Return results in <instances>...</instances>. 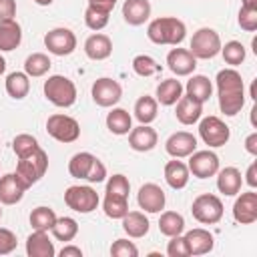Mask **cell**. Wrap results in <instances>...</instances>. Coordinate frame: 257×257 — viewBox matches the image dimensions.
<instances>
[{"label":"cell","instance_id":"29","mask_svg":"<svg viewBox=\"0 0 257 257\" xmlns=\"http://www.w3.org/2000/svg\"><path fill=\"white\" fill-rule=\"evenodd\" d=\"M22 42V28L20 24L12 18V20H2L0 22V50L2 52H10L14 48H18Z\"/></svg>","mask_w":257,"mask_h":257},{"label":"cell","instance_id":"27","mask_svg":"<svg viewBox=\"0 0 257 257\" xmlns=\"http://www.w3.org/2000/svg\"><path fill=\"white\" fill-rule=\"evenodd\" d=\"M189 177H191L189 167H187L183 161L173 159V161H169V163L165 165V181H167V185H169L171 189H175V191L185 189L187 183H189Z\"/></svg>","mask_w":257,"mask_h":257},{"label":"cell","instance_id":"4","mask_svg":"<svg viewBox=\"0 0 257 257\" xmlns=\"http://www.w3.org/2000/svg\"><path fill=\"white\" fill-rule=\"evenodd\" d=\"M46 169H48V155H46L44 149H36L32 155L22 157L16 163V175L28 187H32L34 183H38L46 175Z\"/></svg>","mask_w":257,"mask_h":257},{"label":"cell","instance_id":"47","mask_svg":"<svg viewBox=\"0 0 257 257\" xmlns=\"http://www.w3.org/2000/svg\"><path fill=\"white\" fill-rule=\"evenodd\" d=\"M18 245V239H16V233L6 229V227H0V255H8L16 249Z\"/></svg>","mask_w":257,"mask_h":257},{"label":"cell","instance_id":"5","mask_svg":"<svg viewBox=\"0 0 257 257\" xmlns=\"http://www.w3.org/2000/svg\"><path fill=\"white\" fill-rule=\"evenodd\" d=\"M221 46L223 44H221V36H219L217 30L199 28L191 38L189 50L197 60H209V58H215L221 52Z\"/></svg>","mask_w":257,"mask_h":257},{"label":"cell","instance_id":"36","mask_svg":"<svg viewBox=\"0 0 257 257\" xmlns=\"http://www.w3.org/2000/svg\"><path fill=\"white\" fill-rule=\"evenodd\" d=\"M28 221H30V227L34 231H50L52 225L56 223V213H54V209H50L46 205H40V207L32 209Z\"/></svg>","mask_w":257,"mask_h":257},{"label":"cell","instance_id":"33","mask_svg":"<svg viewBox=\"0 0 257 257\" xmlns=\"http://www.w3.org/2000/svg\"><path fill=\"white\" fill-rule=\"evenodd\" d=\"M157 112H159V102H157V98H153L149 94H143L135 102V118L141 124H151L157 118Z\"/></svg>","mask_w":257,"mask_h":257},{"label":"cell","instance_id":"14","mask_svg":"<svg viewBox=\"0 0 257 257\" xmlns=\"http://www.w3.org/2000/svg\"><path fill=\"white\" fill-rule=\"evenodd\" d=\"M233 219L239 225H253L257 221V193L253 189L247 191V193H241L235 199V203H233Z\"/></svg>","mask_w":257,"mask_h":257},{"label":"cell","instance_id":"21","mask_svg":"<svg viewBox=\"0 0 257 257\" xmlns=\"http://www.w3.org/2000/svg\"><path fill=\"white\" fill-rule=\"evenodd\" d=\"M84 54L90 60H106L112 54V40L102 32H94L84 40Z\"/></svg>","mask_w":257,"mask_h":257},{"label":"cell","instance_id":"20","mask_svg":"<svg viewBox=\"0 0 257 257\" xmlns=\"http://www.w3.org/2000/svg\"><path fill=\"white\" fill-rule=\"evenodd\" d=\"M26 255L28 257H54L56 249L48 231H32L26 239Z\"/></svg>","mask_w":257,"mask_h":257},{"label":"cell","instance_id":"50","mask_svg":"<svg viewBox=\"0 0 257 257\" xmlns=\"http://www.w3.org/2000/svg\"><path fill=\"white\" fill-rule=\"evenodd\" d=\"M243 183H247V185H249L251 189H255V187H257V161H253V163H251V165L247 167Z\"/></svg>","mask_w":257,"mask_h":257},{"label":"cell","instance_id":"51","mask_svg":"<svg viewBox=\"0 0 257 257\" xmlns=\"http://www.w3.org/2000/svg\"><path fill=\"white\" fill-rule=\"evenodd\" d=\"M245 151H247L249 155L257 157V133L247 135V139H245Z\"/></svg>","mask_w":257,"mask_h":257},{"label":"cell","instance_id":"49","mask_svg":"<svg viewBox=\"0 0 257 257\" xmlns=\"http://www.w3.org/2000/svg\"><path fill=\"white\" fill-rule=\"evenodd\" d=\"M16 16V0H0V22Z\"/></svg>","mask_w":257,"mask_h":257},{"label":"cell","instance_id":"16","mask_svg":"<svg viewBox=\"0 0 257 257\" xmlns=\"http://www.w3.org/2000/svg\"><path fill=\"white\" fill-rule=\"evenodd\" d=\"M165 151L173 159H185L197 151V137L189 131H177L165 141Z\"/></svg>","mask_w":257,"mask_h":257},{"label":"cell","instance_id":"24","mask_svg":"<svg viewBox=\"0 0 257 257\" xmlns=\"http://www.w3.org/2000/svg\"><path fill=\"white\" fill-rule=\"evenodd\" d=\"M183 90H185V94H187L189 98H193L195 102L205 104V102L211 98V94H213V84H211V80H209L205 74H193V76L187 80V84L183 86Z\"/></svg>","mask_w":257,"mask_h":257},{"label":"cell","instance_id":"22","mask_svg":"<svg viewBox=\"0 0 257 257\" xmlns=\"http://www.w3.org/2000/svg\"><path fill=\"white\" fill-rule=\"evenodd\" d=\"M241 185H243V177L237 167H225L217 171V189L225 197H235L241 191Z\"/></svg>","mask_w":257,"mask_h":257},{"label":"cell","instance_id":"42","mask_svg":"<svg viewBox=\"0 0 257 257\" xmlns=\"http://www.w3.org/2000/svg\"><path fill=\"white\" fill-rule=\"evenodd\" d=\"M36 149H40V145H38L36 137L28 135V133L16 135V137H14V141H12V151H14V155H16L18 159H22V157H28V155H32V153H34Z\"/></svg>","mask_w":257,"mask_h":257},{"label":"cell","instance_id":"13","mask_svg":"<svg viewBox=\"0 0 257 257\" xmlns=\"http://www.w3.org/2000/svg\"><path fill=\"white\" fill-rule=\"evenodd\" d=\"M137 203L145 213H161L165 209L167 197L157 183H145L137 193Z\"/></svg>","mask_w":257,"mask_h":257},{"label":"cell","instance_id":"25","mask_svg":"<svg viewBox=\"0 0 257 257\" xmlns=\"http://www.w3.org/2000/svg\"><path fill=\"white\" fill-rule=\"evenodd\" d=\"M175 116L181 124L191 126L195 122H199V118L203 116V104L195 102L193 98H189L187 94H183L177 100V108H175Z\"/></svg>","mask_w":257,"mask_h":257},{"label":"cell","instance_id":"57","mask_svg":"<svg viewBox=\"0 0 257 257\" xmlns=\"http://www.w3.org/2000/svg\"><path fill=\"white\" fill-rule=\"evenodd\" d=\"M0 219H2V207H0Z\"/></svg>","mask_w":257,"mask_h":257},{"label":"cell","instance_id":"37","mask_svg":"<svg viewBox=\"0 0 257 257\" xmlns=\"http://www.w3.org/2000/svg\"><path fill=\"white\" fill-rule=\"evenodd\" d=\"M52 235L56 241L62 243H70L76 235H78V223L72 217H56V223L52 225Z\"/></svg>","mask_w":257,"mask_h":257},{"label":"cell","instance_id":"3","mask_svg":"<svg viewBox=\"0 0 257 257\" xmlns=\"http://www.w3.org/2000/svg\"><path fill=\"white\" fill-rule=\"evenodd\" d=\"M44 96L58 108H68L76 102V84L62 74H52L44 80Z\"/></svg>","mask_w":257,"mask_h":257},{"label":"cell","instance_id":"40","mask_svg":"<svg viewBox=\"0 0 257 257\" xmlns=\"http://www.w3.org/2000/svg\"><path fill=\"white\" fill-rule=\"evenodd\" d=\"M133 70H135V74L149 78V76L159 74V72L163 70V66H161L153 56H149V54H137V56L133 58Z\"/></svg>","mask_w":257,"mask_h":257},{"label":"cell","instance_id":"1","mask_svg":"<svg viewBox=\"0 0 257 257\" xmlns=\"http://www.w3.org/2000/svg\"><path fill=\"white\" fill-rule=\"evenodd\" d=\"M217 96H219V108L225 116H235L241 112L245 104V84L241 74L229 66L221 68L217 72Z\"/></svg>","mask_w":257,"mask_h":257},{"label":"cell","instance_id":"43","mask_svg":"<svg viewBox=\"0 0 257 257\" xmlns=\"http://www.w3.org/2000/svg\"><path fill=\"white\" fill-rule=\"evenodd\" d=\"M104 193H106V195H118V197H128V193H131V183H128V179H126L124 175L116 173V175L108 177Z\"/></svg>","mask_w":257,"mask_h":257},{"label":"cell","instance_id":"19","mask_svg":"<svg viewBox=\"0 0 257 257\" xmlns=\"http://www.w3.org/2000/svg\"><path fill=\"white\" fill-rule=\"evenodd\" d=\"M185 239H187V245H189L191 255H207L215 247L213 233L207 231V229H203V227H195V229L187 231L185 233Z\"/></svg>","mask_w":257,"mask_h":257},{"label":"cell","instance_id":"17","mask_svg":"<svg viewBox=\"0 0 257 257\" xmlns=\"http://www.w3.org/2000/svg\"><path fill=\"white\" fill-rule=\"evenodd\" d=\"M167 66L177 76H189L197 68V58L191 54L189 48H173L167 54Z\"/></svg>","mask_w":257,"mask_h":257},{"label":"cell","instance_id":"7","mask_svg":"<svg viewBox=\"0 0 257 257\" xmlns=\"http://www.w3.org/2000/svg\"><path fill=\"white\" fill-rule=\"evenodd\" d=\"M223 201L217 197V195H211V193H203L199 197L193 199V205H191V213L193 217L203 223V225H215L223 219Z\"/></svg>","mask_w":257,"mask_h":257},{"label":"cell","instance_id":"35","mask_svg":"<svg viewBox=\"0 0 257 257\" xmlns=\"http://www.w3.org/2000/svg\"><path fill=\"white\" fill-rule=\"evenodd\" d=\"M94 159H96V157H94L92 153H86V151H80V153L72 155L70 161H68V173H70V177H74V179H84V181H86V175H88V171H90Z\"/></svg>","mask_w":257,"mask_h":257},{"label":"cell","instance_id":"26","mask_svg":"<svg viewBox=\"0 0 257 257\" xmlns=\"http://www.w3.org/2000/svg\"><path fill=\"white\" fill-rule=\"evenodd\" d=\"M120 221H122V231L131 239H141L151 229V223H149V219L143 211H128Z\"/></svg>","mask_w":257,"mask_h":257},{"label":"cell","instance_id":"10","mask_svg":"<svg viewBox=\"0 0 257 257\" xmlns=\"http://www.w3.org/2000/svg\"><path fill=\"white\" fill-rule=\"evenodd\" d=\"M44 46L48 48L50 54L68 56L76 50V34L70 28H64V26L52 28L44 34Z\"/></svg>","mask_w":257,"mask_h":257},{"label":"cell","instance_id":"38","mask_svg":"<svg viewBox=\"0 0 257 257\" xmlns=\"http://www.w3.org/2000/svg\"><path fill=\"white\" fill-rule=\"evenodd\" d=\"M102 211L108 219H122L128 213V197H118V195H106L104 193Z\"/></svg>","mask_w":257,"mask_h":257},{"label":"cell","instance_id":"2","mask_svg":"<svg viewBox=\"0 0 257 257\" xmlns=\"http://www.w3.org/2000/svg\"><path fill=\"white\" fill-rule=\"evenodd\" d=\"M187 36V26L183 20L175 16H161L149 22L147 26V38L155 44H169L179 46Z\"/></svg>","mask_w":257,"mask_h":257},{"label":"cell","instance_id":"45","mask_svg":"<svg viewBox=\"0 0 257 257\" xmlns=\"http://www.w3.org/2000/svg\"><path fill=\"white\" fill-rule=\"evenodd\" d=\"M237 22H239V26L245 32H255L257 30V8L241 6L239 16H237Z\"/></svg>","mask_w":257,"mask_h":257},{"label":"cell","instance_id":"44","mask_svg":"<svg viewBox=\"0 0 257 257\" xmlns=\"http://www.w3.org/2000/svg\"><path fill=\"white\" fill-rule=\"evenodd\" d=\"M171 241L167 243V255L169 257H189L191 251H189V245H187V239L185 235H175V237H169Z\"/></svg>","mask_w":257,"mask_h":257},{"label":"cell","instance_id":"6","mask_svg":"<svg viewBox=\"0 0 257 257\" xmlns=\"http://www.w3.org/2000/svg\"><path fill=\"white\" fill-rule=\"evenodd\" d=\"M64 203H66L68 209L86 215V213H92L98 207L100 197L90 185H70L64 191Z\"/></svg>","mask_w":257,"mask_h":257},{"label":"cell","instance_id":"31","mask_svg":"<svg viewBox=\"0 0 257 257\" xmlns=\"http://www.w3.org/2000/svg\"><path fill=\"white\" fill-rule=\"evenodd\" d=\"M4 86H6L8 96H12L14 100H22L28 94V90H30V76L26 72H18V70L10 72L6 76Z\"/></svg>","mask_w":257,"mask_h":257},{"label":"cell","instance_id":"12","mask_svg":"<svg viewBox=\"0 0 257 257\" xmlns=\"http://www.w3.org/2000/svg\"><path fill=\"white\" fill-rule=\"evenodd\" d=\"M189 173L197 179H209L215 177L219 171V157L213 151H195L189 155Z\"/></svg>","mask_w":257,"mask_h":257},{"label":"cell","instance_id":"18","mask_svg":"<svg viewBox=\"0 0 257 257\" xmlns=\"http://www.w3.org/2000/svg\"><path fill=\"white\" fill-rule=\"evenodd\" d=\"M159 135L151 124H139L128 133V147L137 153H149L157 147Z\"/></svg>","mask_w":257,"mask_h":257},{"label":"cell","instance_id":"15","mask_svg":"<svg viewBox=\"0 0 257 257\" xmlns=\"http://www.w3.org/2000/svg\"><path fill=\"white\" fill-rule=\"evenodd\" d=\"M28 189L30 187L16 173L2 175L0 177V205H16V203H20Z\"/></svg>","mask_w":257,"mask_h":257},{"label":"cell","instance_id":"52","mask_svg":"<svg viewBox=\"0 0 257 257\" xmlns=\"http://www.w3.org/2000/svg\"><path fill=\"white\" fill-rule=\"evenodd\" d=\"M60 257H82V249L76 245H64L58 253Z\"/></svg>","mask_w":257,"mask_h":257},{"label":"cell","instance_id":"28","mask_svg":"<svg viewBox=\"0 0 257 257\" xmlns=\"http://www.w3.org/2000/svg\"><path fill=\"white\" fill-rule=\"evenodd\" d=\"M155 96H157V102L163 104V106L177 104V100L183 96V84H181V80H177V78H165V80H161L157 84Z\"/></svg>","mask_w":257,"mask_h":257},{"label":"cell","instance_id":"30","mask_svg":"<svg viewBox=\"0 0 257 257\" xmlns=\"http://www.w3.org/2000/svg\"><path fill=\"white\" fill-rule=\"evenodd\" d=\"M106 128L116 137L128 135L133 128V116L128 114V110L112 106V110L106 114Z\"/></svg>","mask_w":257,"mask_h":257},{"label":"cell","instance_id":"53","mask_svg":"<svg viewBox=\"0 0 257 257\" xmlns=\"http://www.w3.org/2000/svg\"><path fill=\"white\" fill-rule=\"evenodd\" d=\"M116 2H118V0H88V4H94V6H100V8H104V10H108V12H112V8L116 6Z\"/></svg>","mask_w":257,"mask_h":257},{"label":"cell","instance_id":"54","mask_svg":"<svg viewBox=\"0 0 257 257\" xmlns=\"http://www.w3.org/2000/svg\"><path fill=\"white\" fill-rule=\"evenodd\" d=\"M241 6H247V8H257V0H241Z\"/></svg>","mask_w":257,"mask_h":257},{"label":"cell","instance_id":"32","mask_svg":"<svg viewBox=\"0 0 257 257\" xmlns=\"http://www.w3.org/2000/svg\"><path fill=\"white\" fill-rule=\"evenodd\" d=\"M159 231L165 237H175L185 231V217L177 211H163L159 217Z\"/></svg>","mask_w":257,"mask_h":257},{"label":"cell","instance_id":"48","mask_svg":"<svg viewBox=\"0 0 257 257\" xmlns=\"http://www.w3.org/2000/svg\"><path fill=\"white\" fill-rule=\"evenodd\" d=\"M104 179H106V167H104V163L100 159H94V163H92V167H90V171L86 175V181L94 185V183H102Z\"/></svg>","mask_w":257,"mask_h":257},{"label":"cell","instance_id":"39","mask_svg":"<svg viewBox=\"0 0 257 257\" xmlns=\"http://www.w3.org/2000/svg\"><path fill=\"white\" fill-rule=\"evenodd\" d=\"M108 18H110V12L104 10V8H100V6L88 4L86 10H84V24H86L90 30H94V32L102 30V28L108 24Z\"/></svg>","mask_w":257,"mask_h":257},{"label":"cell","instance_id":"56","mask_svg":"<svg viewBox=\"0 0 257 257\" xmlns=\"http://www.w3.org/2000/svg\"><path fill=\"white\" fill-rule=\"evenodd\" d=\"M34 2H36L38 6H50V4L54 2V0H34Z\"/></svg>","mask_w":257,"mask_h":257},{"label":"cell","instance_id":"46","mask_svg":"<svg viewBox=\"0 0 257 257\" xmlns=\"http://www.w3.org/2000/svg\"><path fill=\"white\" fill-rule=\"evenodd\" d=\"M110 255L112 257H137L139 255V249L133 241L128 239H116L112 245H110Z\"/></svg>","mask_w":257,"mask_h":257},{"label":"cell","instance_id":"34","mask_svg":"<svg viewBox=\"0 0 257 257\" xmlns=\"http://www.w3.org/2000/svg\"><path fill=\"white\" fill-rule=\"evenodd\" d=\"M52 62L48 58V54L44 52H32L26 56L24 60V72L30 76V78H38V76H44L48 70H50Z\"/></svg>","mask_w":257,"mask_h":257},{"label":"cell","instance_id":"41","mask_svg":"<svg viewBox=\"0 0 257 257\" xmlns=\"http://www.w3.org/2000/svg\"><path fill=\"white\" fill-rule=\"evenodd\" d=\"M219 54L223 56V60L229 66H239L245 60L247 50H245V46L239 40H229V42H225V46H221V52Z\"/></svg>","mask_w":257,"mask_h":257},{"label":"cell","instance_id":"23","mask_svg":"<svg viewBox=\"0 0 257 257\" xmlns=\"http://www.w3.org/2000/svg\"><path fill=\"white\" fill-rule=\"evenodd\" d=\"M122 18L131 26H141L151 18V2L149 0H124L122 2Z\"/></svg>","mask_w":257,"mask_h":257},{"label":"cell","instance_id":"8","mask_svg":"<svg viewBox=\"0 0 257 257\" xmlns=\"http://www.w3.org/2000/svg\"><path fill=\"white\" fill-rule=\"evenodd\" d=\"M46 133L58 141V143H74L78 137H80V124L76 118L68 116V114H62V112H56V114H50L48 120H46Z\"/></svg>","mask_w":257,"mask_h":257},{"label":"cell","instance_id":"11","mask_svg":"<svg viewBox=\"0 0 257 257\" xmlns=\"http://www.w3.org/2000/svg\"><path fill=\"white\" fill-rule=\"evenodd\" d=\"M90 94H92V100H94L98 106L110 108V106H114V104L122 98V86H120L114 78L102 76V78H96V80L92 82Z\"/></svg>","mask_w":257,"mask_h":257},{"label":"cell","instance_id":"55","mask_svg":"<svg viewBox=\"0 0 257 257\" xmlns=\"http://www.w3.org/2000/svg\"><path fill=\"white\" fill-rule=\"evenodd\" d=\"M6 72V60H4V56H0V74H4Z\"/></svg>","mask_w":257,"mask_h":257},{"label":"cell","instance_id":"9","mask_svg":"<svg viewBox=\"0 0 257 257\" xmlns=\"http://www.w3.org/2000/svg\"><path fill=\"white\" fill-rule=\"evenodd\" d=\"M199 137L205 145H209V149H217V147H223L229 143L231 131L225 124V120L209 114L205 118H199Z\"/></svg>","mask_w":257,"mask_h":257}]
</instances>
